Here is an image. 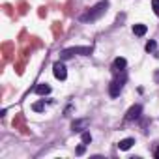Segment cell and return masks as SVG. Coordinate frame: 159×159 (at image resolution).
<instances>
[{
	"instance_id": "1",
	"label": "cell",
	"mask_w": 159,
	"mask_h": 159,
	"mask_svg": "<svg viewBox=\"0 0 159 159\" xmlns=\"http://www.w3.org/2000/svg\"><path fill=\"white\" fill-rule=\"evenodd\" d=\"M107 10H109V2H107V0H105V2H98L96 6H92L88 11H84L81 15V21L83 23H94V21L101 19L107 13Z\"/></svg>"
},
{
	"instance_id": "2",
	"label": "cell",
	"mask_w": 159,
	"mask_h": 159,
	"mask_svg": "<svg viewBox=\"0 0 159 159\" xmlns=\"http://www.w3.org/2000/svg\"><path fill=\"white\" fill-rule=\"evenodd\" d=\"M125 81H127L125 71H122V75H116V77L112 79V83H111V86H109V94H111V98H118V96H120V92L124 90Z\"/></svg>"
},
{
	"instance_id": "3",
	"label": "cell",
	"mask_w": 159,
	"mask_h": 159,
	"mask_svg": "<svg viewBox=\"0 0 159 159\" xmlns=\"http://www.w3.org/2000/svg\"><path fill=\"white\" fill-rule=\"evenodd\" d=\"M92 47H69V49H64L62 52H60V60H67V58H73V56H77V54H84V56H88V54H92Z\"/></svg>"
},
{
	"instance_id": "4",
	"label": "cell",
	"mask_w": 159,
	"mask_h": 159,
	"mask_svg": "<svg viewBox=\"0 0 159 159\" xmlns=\"http://www.w3.org/2000/svg\"><path fill=\"white\" fill-rule=\"evenodd\" d=\"M52 73H54V77L58 81H66V77H67V69H66V66L62 62H56L52 66Z\"/></svg>"
},
{
	"instance_id": "5",
	"label": "cell",
	"mask_w": 159,
	"mask_h": 159,
	"mask_svg": "<svg viewBox=\"0 0 159 159\" xmlns=\"http://www.w3.org/2000/svg\"><path fill=\"white\" fill-rule=\"evenodd\" d=\"M140 112H142V107H140V105H133V107L125 112V122L139 120V118H140Z\"/></svg>"
},
{
	"instance_id": "6",
	"label": "cell",
	"mask_w": 159,
	"mask_h": 159,
	"mask_svg": "<svg viewBox=\"0 0 159 159\" xmlns=\"http://www.w3.org/2000/svg\"><path fill=\"white\" fill-rule=\"evenodd\" d=\"M125 66H127L125 58L118 56V58L114 60V64H112V69H114V73H120V71H124V69H125Z\"/></svg>"
},
{
	"instance_id": "7",
	"label": "cell",
	"mask_w": 159,
	"mask_h": 159,
	"mask_svg": "<svg viewBox=\"0 0 159 159\" xmlns=\"http://www.w3.org/2000/svg\"><path fill=\"white\" fill-rule=\"evenodd\" d=\"M86 125H88V120H86V118H83V120H75V122L71 124L73 131H83Z\"/></svg>"
},
{
	"instance_id": "8",
	"label": "cell",
	"mask_w": 159,
	"mask_h": 159,
	"mask_svg": "<svg viewBox=\"0 0 159 159\" xmlns=\"http://www.w3.org/2000/svg\"><path fill=\"white\" fill-rule=\"evenodd\" d=\"M133 144H135V139H131V137H129V139H124V140H120V142H118V148H120L122 152H125V150H129Z\"/></svg>"
},
{
	"instance_id": "9",
	"label": "cell",
	"mask_w": 159,
	"mask_h": 159,
	"mask_svg": "<svg viewBox=\"0 0 159 159\" xmlns=\"http://www.w3.org/2000/svg\"><path fill=\"white\" fill-rule=\"evenodd\" d=\"M36 94H39V96H47V94H51V86H49L47 83H41V84L36 86Z\"/></svg>"
},
{
	"instance_id": "10",
	"label": "cell",
	"mask_w": 159,
	"mask_h": 159,
	"mask_svg": "<svg viewBox=\"0 0 159 159\" xmlns=\"http://www.w3.org/2000/svg\"><path fill=\"white\" fill-rule=\"evenodd\" d=\"M148 32V26L146 25H133V34L135 36H144Z\"/></svg>"
},
{
	"instance_id": "11",
	"label": "cell",
	"mask_w": 159,
	"mask_h": 159,
	"mask_svg": "<svg viewBox=\"0 0 159 159\" xmlns=\"http://www.w3.org/2000/svg\"><path fill=\"white\" fill-rule=\"evenodd\" d=\"M81 140H83L84 144H90V142H92V135H90L88 131H83V135H81Z\"/></svg>"
},
{
	"instance_id": "12",
	"label": "cell",
	"mask_w": 159,
	"mask_h": 159,
	"mask_svg": "<svg viewBox=\"0 0 159 159\" xmlns=\"http://www.w3.org/2000/svg\"><path fill=\"white\" fill-rule=\"evenodd\" d=\"M32 109H34L36 112H41V111L45 109V103H43V101H38V103H34V105H32Z\"/></svg>"
},
{
	"instance_id": "13",
	"label": "cell",
	"mask_w": 159,
	"mask_h": 159,
	"mask_svg": "<svg viewBox=\"0 0 159 159\" xmlns=\"http://www.w3.org/2000/svg\"><path fill=\"white\" fill-rule=\"evenodd\" d=\"M152 10H153V13L159 17V0H152Z\"/></svg>"
},
{
	"instance_id": "14",
	"label": "cell",
	"mask_w": 159,
	"mask_h": 159,
	"mask_svg": "<svg viewBox=\"0 0 159 159\" xmlns=\"http://www.w3.org/2000/svg\"><path fill=\"white\" fill-rule=\"evenodd\" d=\"M155 47H157V43H155V41H153V39H152V41H148V43H146V51H148V52H152V51H155Z\"/></svg>"
},
{
	"instance_id": "15",
	"label": "cell",
	"mask_w": 159,
	"mask_h": 159,
	"mask_svg": "<svg viewBox=\"0 0 159 159\" xmlns=\"http://www.w3.org/2000/svg\"><path fill=\"white\" fill-rule=\"evenodd\" d=\"M84 152H86V144H84V142H83L81 146H77V150H75V153H77V155H83Z\"/></svg>"
},
{
	"instance_id": "16",
	"label": "cell",
	"mask_w": 159,
	"mask_h": 159,
	"mask_svg": "<svg viewBox=\"0 0 159 159\" xmlns=\"http://www.w3.org/2000/svg\"><path fill=\"white\" fill-rule=\"evenodd\" d=\"M153 155H155V157H157V159H159V146H157V148H155V150H153Z\"/></svg>"
}]
</instances>
